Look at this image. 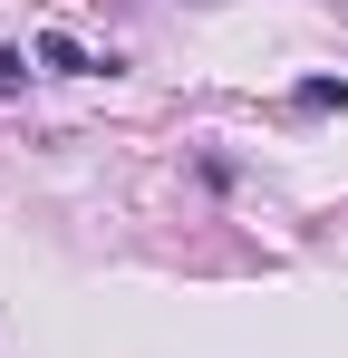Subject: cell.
Returning a JSON list of instances; mask_svg holds the SVG:
<instances>
[{"mask_svg": "<svg viewBox=\"0 0 348 358\" xmlns=\"http://www.w3.org/2000/svg\"><path fill=\"white\" fill-rule=\"evenodd\" d=\"M300 107H310V117H329V107H348V87H339V78H300Z\"/></svg>", "mask_w": 348, "mask_h": 358, "instance_id": "obj_2", "label": "cell"}, {"mask_svg": "<svg viewBox=\"0 0 348 358\" xmlns=\"http://www.w3.org/2000/svg\"><path fill=\"white\" fill-rule=\"evenodd\" d=\"M39 68H58V78H87V49H78V39H68V29H39Z\"/></svg>", "mask_w": 348, "mask_h": 358, "instance_id": "obj_1", "label": "cell"}, {"mask_svg": "<svg viewBox=\"0 0 348 358\" xmlns=\"http://www.w3.org/2000/svg\"><path fill=\"white\" fill-rule=\"evenodd\" d=\"M20 78H29V59H20V49H0V97H20Z\"/></svg>", "mask_w": 348, "mask_h": 358, "instance_id": "obj_3", "label": "cell"}]
</instances>
